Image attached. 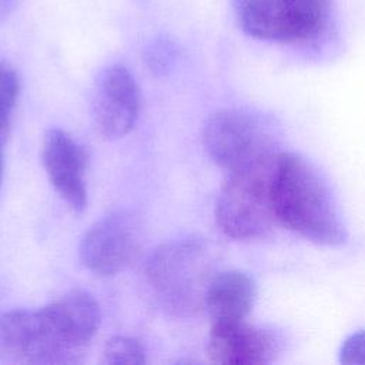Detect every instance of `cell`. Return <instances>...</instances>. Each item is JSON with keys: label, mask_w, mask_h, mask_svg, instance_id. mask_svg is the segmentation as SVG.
<instances>
[{"label": "cell", "mask_w": 365, "mask_h": 365, "mask_svg": "<svg viewBox=\"0 0 365 365\" xmlns=\"http://www.w3.org/2000/svg\"><path fill=\"white\" fill-rule=\"evenodd\" d=\"M100 325L91 294L74 289L37 309L0 317V361L9 364H68L77 361Z\"/></svg>", "instance_id": "obj_1"}, {"label": "cell", "mask_w": 365, "mask_h": 365, "mask_svg": "<svg viewBox=\"0 0 365 365\" xmlns=\"http://www.w3.org/2000/svg\"><path fill=\"white\" fill-rule=\"evenodd\" d=\"M277 222L319 245H341L346 227L336 197L314 163L298 153L279 151L269 177Z\"/></svg>", "instance_id": "obj_2"}, {"label": "cell", "mask_w": 365, "mask_h": 365, "mask_svg": "<svg viewBox=\"0 0 365 365\" xmlns=\"http://www.w3.org/2000/svg\"><path fill=\"white\" fill-rule=\"evenodd\" d=\"M144 277L163 309L191 315L204 308L207 287L214 277L210 248L197 238L163 244L148 257Z\"/></svg>", "instance_id": "obj_3"}, {"label": "cell", "mask_w": 365, "mask_h": 365, "mask_svg": "<svg viewBox=\"0 0 365 365\" xmlns=\"http://www.w3.org/2000/svg\"><path fill=\"white\" fill-rule=\"evenodd\" d=\"M279 140L275 120L250 108H221L207 118L202 128L207 154L227 174L274 158L281 151Z\"/></svg>", "instance_id": "obj_4"}, {"label": "cell", "mask_w": 365, "mask_h": 365, "mask_svg": "<svg viewBox=\"0 0 365 365\" xmlns=\"http://www.w3.org/2000/svg\"><path fill=\"white\" fill-rule=\"evenodd\" d=\"M275 157L255 167L227 174L215 202V221L227 237L241 241L259 240L278 224L269 192Z\"/></svg>", "instance_id": "obj_5"}, {"label": "cell", "mask_w": 365, "mask_h": 365, "mask_svg": "<svg viewBox=\"0 0 365 365\" xmlns=\"http://www.w3.org/2000/svg\"><path fill=\"white\" fill-rule=\"evenodd\" d=\"M232 9L245 34L282 44L317 40L331 19V0H232Z\"/></svg>", "instance_id": "obj_6"}, {"label": "cell", "mask_w": 365, "mask_h": 365, "mask_svg": "<svg viewBox=\"0 0 365 365\" xmlns=\"http://www.w3.org/2000/svg\"><path fill=\"white\" fill-rule=\"evenodd\" d=\"M141 225L127 210H115L96 221L80 242L81 264L97 277L124 271L140 254Z\"/></svg>", "instance_id": "obj_7"}, {"label": "cell", "mask_w": 365, "mask_h": 365, "mask_svg": "<svg viewBox=\"0 0 365 365\" xmlns=\"http://www.w3.org/2000/svg\"><path fill=\"white\" fill-rule=\"evenodd\" d=\"M138 86L123 64L106 67L97 77L91 97V117L98 134L107 140L128 134L138 117Z\"/></svg>", "instance_id": "obj_8"}, {"label": "cell", "mask_w": 365, "mask_h": 365, "mask_svg": "<svg viewBox=\"0 0 365 365\" xmlns=\"http://www.w3.org/2000/svg\"><path fill=\"white\" fill-rule=\"evenodd\" d=\"M282 339L271 328L245 321L214 322L207 342L211 362L227 365H265L277 359Z\"/></svg>", "instance_id": "obj_9"}, {"label": "cell", "mask_w": 365, "mask_h": 365, "mask_svg": "<svg viewBox=\"0 0 365 365\" xmlns=\"http://www.w3.org/2000/svg\"><path fill=\"white\" fill-rule=\"evenodd\" d=\"M41 161L58 195L71 210L83 211L87 204L86 150L68 133L50 128L43 138Z\"/></svg>", "instance_id": "obj_10"}, {"label": "cell", "mask_w": 365, "mask_h": 365, "mask_svg": "<svg viewBox=\"0 0 365 365\" xmlns=\"http://www.w3.org/2000/svg\"><path fill=\"white\" fill-rule=\"evenodd\" d=\"M255 297L257 285L247 272L238 269L222 271L211 278L204 308L214 322L245 321L254 307Z\"/></svg>", "instance_id": "obj_11"}, {"label": "cell", "mask_w": 365, "mask_h": 365, "mask_svg": "<svg viewBox=\"0 0 365 365\" xmlns=\"http://www.w3.org/2000/svg\"><path fill=\"white\" fill-rule=\"evenodd\" d=\"M20 94V77L6 61L0 60V138L4 141L11 121V114Z\"/></svg>", "instance_id": "obj_12"}, {"label": "cell", "mask_w": 365, "mask_h": 365, "mask_svg": "<svg viewBox=\"0 0 365 365\" xmlns=\"http://www.w3.org/2000/svg\"><path fill=\"white\" fill-rule=\"evenodd\" d=\"M100 362L106 365H141L145 364V349L135 338L113 336L104 344Z\"/></svg>", "instance_id": "obj_13"}, {"label": "cell", "mask_w": 365, "mask_h": 365, "mask_svg": "<svg viewBox=\"0 0 365 365\" xmlns=\"http://www.w3.org/2000/svg\"><path fill=\"white\" fill-rule=\"evenodd\" d=\"M177 60V46L167 36L153 38L144 48V61L157 76L168 73Z\"/></svg>", "instance_id": "obj_14"}, {"label": "cell", "mask_w": 365, "mask_h": 365, "mask_svg": "<svg viewBox=\"0 0 365 365\" xmlns=\"http://www.w3.org/2000/svg\"><path fill=\"white\" fill-rule=\"evenodd\" d=\"M339 361L342 364L365 365V329L351 334L341 345Z\"/></svg>", "instance_id": "obj_15"}, {"label": "cell", "mask_w": 365, "mask_h": 365, "mask_svg": "<svg viewBox=\"0 0 365 365\" xmlns=\"http://www.w3.org/2000/svg\"><path fill=\"white\" fill-rule=\"evenodd\" d=\"M13 0H0V21L9 14Z\"/></svg>", "instance_id": "obj_16"}, {"label": "cell", "mask_w": 365, "mask_h": 365, "mask_svg": "<svg viewBox=\"0 0 365 365\" xmlns=\"http://www.w3.org/2000/svg\"><path fill=\"white\" fill-rule=\"evenodd\" d=\"M1 144H3V140L0 138V181H1V173H3V151H1Z\"/></svg>", "instance_id": "obj_17"}, {"label": "cell", "mask_w": 365, "mask_h": 365, "mask_svg": "<svg viewBox=\"0 0 365 365\" xmlns=\"http://www.w3.org/2000/svg\"><path fill=\"white\" fill-rule=\"evenodd\" d=\"M140 1H143V0H140Z\"/></svg>", "instance_id": "obj_18"}]
</instances>
